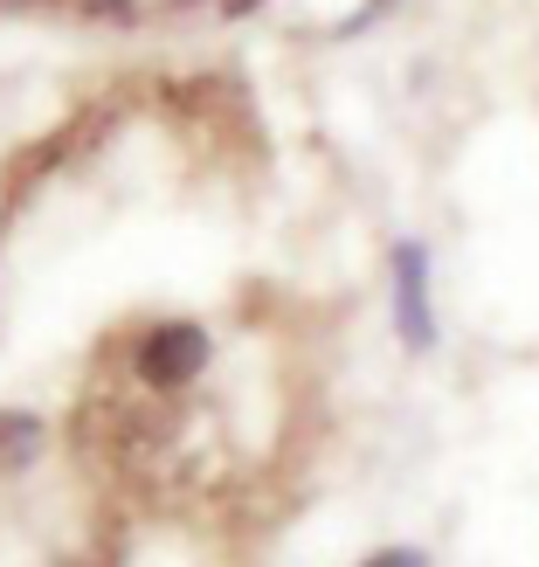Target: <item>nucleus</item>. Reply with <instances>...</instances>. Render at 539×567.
Instances as JSON below:
<instances>
[{
  "label": "nucleus",
  "mask_w": 539,
  "mask_h": 567,
  "mask_svg": "<svg viewBox=\"0 0 539 567\" xmlns=\"http://www.w3.org/2000/svg\"><path fill=\"white\" fill-rule=\"evenodd\" d=\"M208 332L201 326H187V319H166L153 332H138V347H132V374L146 381L153 394H180L187 381H201L208 374Z\"/></svg>",
  "instance_id": "obj_1"
},
{
  "label": "nucleus",
  "mask_w": 539,
  "mask_h": 567,
  "mask_svg": "<svg viewBox=\"0 0 539 567\" xmlns=\"http://www.w3.org/2000/svg\"><path fill=\"white\" fill-rule=\"evenodd\" d=\"M394 326L415 353L436 347V305H429V249L394 243Z\"/></svg>",
  "instance_id": "obj_2"
},
{
  "label": "nucleus",
  "mask_w": 539,
  "mask_h": 567,
  "mask_svg": "<svg viewBox=\"0 0 539 567\" xmlns=\"http://www.w3.org/2000/svg\"><path fill=\"white\" fill-rule=\"evenodd\" d=\"M35 457H42V422L21 415V409H0V477L28 471Z\"/></svg>",
  "instance_id": "obj_3"
},
{
  "label": "nucleus",
  "mask_w": 539,
  "mask_h": 567,
  "mask_svg": "<svg viewBox=\"0 0 539 567\" xmlns=\"http://www.w3.org/2000/svg\"><path fill=\"white\" fill-rule=\"evenodd\" d=\"M366 567H429V554H415V547H381Z\"/></svg>",
  "instance_id": "obj_4"
},
{
  "label": "nucleus",
  "mask_w": 539,
  "mask_h": 567,
  "mask_svg": "<svg viewBox=\"0 0 539 567\" xmlns=\"http://www.w3.org/2000/svg\"><path fill=\"white\" fill-rule=\"evenodd\" d=\"M97 21H132V0H91Z\"/></svg>",
  "instance_id": "obj_5"
},
{
  "label": "nucleus",
  "mask_w": 539,
  "mask_h": 567,
  "mask_svg": "<svg viewBox=\"0 0 539 567\" xmlns=\"http://www.w3.org/2000/svg\"><path fill=\"white\" fill-rule=\"evenodd\" d=\"M221 8H229V14H249V8H257V0H221Z\"/></svg>",
  "instance_id": "obj_6"
},
{
  "label": "nucleus",
  "mask_w": 539,
  "mask_h": 567,
  "mask_svg": "<svg viewBox=\"0 0 539 567\" xmlns=\"http://www.w3.org/2000/svg\"><path fill=\"white\" fill-rule=\"evenodd\" d=\"M0 8H35V0H0Z\"/></svg>",
  "instance_id": "obj_7"
},
{
  "label": "nucleus",
  "mask_w": 539,
  "mask_h": 567,
  "mask_svg": "<svg viewBox=\"0 0 539 567\" xmlns=\"http://www.w3.org/2000/svg\"><path fill=\"white\" fill-rule=\"evenodd\" d=\"M374 8H387V0H374Z\"/></svg>",
  "instance_id": "obj_8"
}]
</instances>
